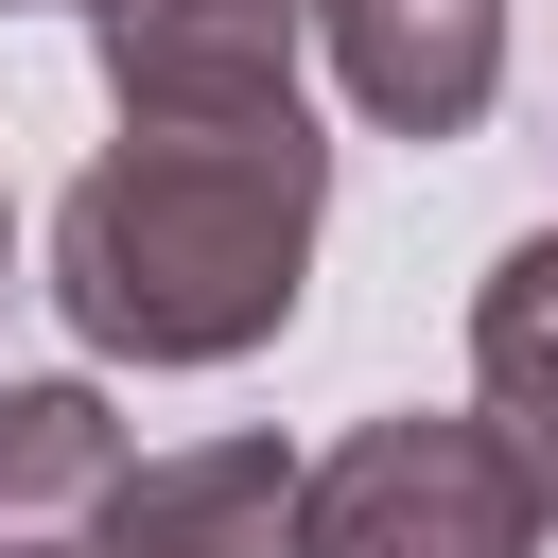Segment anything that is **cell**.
I'll list each match as a JSON object with an SVG mask.
<instances>
[{"mask_svg": "<svg viewBox=\"0 0 558 558\" xmlns=\"http://www.w3.org/2000/svg\"><path fill=\"white\" fill-rule=\"evenodd\" d=\"M331 227L314 122H122L52 192V314L105 366H244L296 331Z\"/></svg>", "mask_w": 558, "mask_h": 558, "instance_id": "cell-1", "label": "cell"}, {"mask_svg": "<svg viewBox=\"0 0 558 558\" xmlns=\"http://www.w3.org/2000/svg\"><path fill=\"white\" fill-rule=\"evenodd\" d=\"M296 558H541V488L488 418H349L314 453Z\"/></svg>", "mask_w": 558, "mask_h": 558, "instance_id": "cell-2", "label": "cell"}, {"mask_svg": "<svg viewBox=\"0 0 558 558\" xmlns=\"http://www.w3.org/2000/svg\"><path fill=\"white\" fill-rule=\"evenodd\" d=\"M296 35L314 0H87L122 122H296Z\"/></svg>", "mask_w": 558, "mask_h": 558, "instance_id": "cell-3", "label": "cell"}, {"mask_svg": "<svg viewBox=\"0 0 558 558\" xmlns=\"http://www.w3.org/2000/svg\"><path fill=\"white\" fill-rule=\"evenodd\" d=\"M314 52L384 140H471L506 105V0H314Z\"/></svg>", "mask_w": 558, "mask_h": 558, "instance_id": "cell-4", "label": "cell"}, {"mask_svg": "<svg viewBox=\"0 0 558 558\" xmlns=\"http://www.w3.org/2000/svg\"><path fill=\"white\" fill-rule=\"evenodd\" d=\"M140 453L105 418V384H0V558H122Z\"/></svg>", "mask_w": 558, "mask_h": 558, "instance_id": "cell-5", "label": "cell"}, {"mask_svg": "<svg viewBox=\"0 0 558 558\" xmlns=\"http://www.w3.org/2000/svg\"><path fill=\"white\" fill-rule=\"evenodd\" d=\"M296 523H314V453H279V436H192V453L140 471L122 558H296Z\"/></svg>", "mask_w": 558, "mask_h": 558, "instance_id": "cell-6", "label": "cell"}, {"mask_svg": "<svg viewBox=\"0 0 558 558\" xmlns=\"http://www.w3.org/2000/svg\"><path fill=\"white\" fill-rule=\"evenodd\" d=\"M471 418L523 453L541 523H558V227H523L488 279H471Z\"/></svg>", "mask_w": 558, "mask_h": 558, "instance_id": "cell-7", "label": "cell"}, {"mask_svg": "<svg viewBox=\"0 0 558 558\" xmlns=\"http://www.w3.org/2000/svg\"><path fill=\"white\" fill-rule=\"evenodd\" d=\"M0 262H17V209H0Z\"/></svg>", "mask_w": 558, "mask_h": 558, "instance_id": "cell-8", "label": "cell"}, {"mask_svg": "<svg viewBox=\"0 0 558 558\" xmlns=\"http://www.w3.org/2000/svg\"><path fill=\"white\" fill-rule=\"evenodd\" d=\"M0 17H35V0H0Z\"/></svg>", "mask_w": 558, "mask_h": 558, "instance_id": "cell-9", "label": "cell"}]
</instances>
